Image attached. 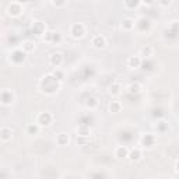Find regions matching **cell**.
<instances>
[{"instance_id": "6da1fadb", "label": "cell", "mask_w": 179, "mask_h": 179, "mask_svg": "<svg viewBox=\"0 0 179 179\" xmlns=\"http://www.w3.org/2000/svg\"><path fill=\"white\" fill-rule=\"evenodd\" d=\"M84 34H85V28L83 24H74L70 28V35L73 38H81V36H84Z\"/></svg>"}, {"instance_id": "7a4b0ae2", "label": "cell", "mask_w": 179, "mask_h": 179, "mask_svg": "<svg viewBox=\"0 0 179 179\" xmlns=\"http://www.w3.org/2000/svg\"><path fill=\"white\" fill-rule=\"evenodd\" d=\"M50 122H52V115H49L48 112H45V113H39V115H38L36 123H38L39 126H49Z\"/></svg>"}, {"instance_id": "3957f363", "label": "cell", "mask_w": 179, "mask_h": 179, "mask_svg": "<svg viewBox=\"0 0 179 179\" xmlns=\"http://www.w3.org/2000/svg\"><path fill=\"white\" fill-rule=\"evenodd\" d=\"M91 44H92V46H94V48H97V49H101V48H103V46L106 45L105 36H102V35H95L94 38H92Z\"/></svg>"}, {"instance_id": "277c9868", "label": "cell", "mask_w": 179, "mask_h": 179, "mask_svg": "<svg viewBox=\"0 0 179 179\" xmlns=\"http://www.w3.org/2000/svg\"><path fill=\"white\" fill-rule=\"evenodd\" d=\"M11 137H13V130L8 127H2V130H0V139L3 141H8Z\"/></svg>"}, {"instance_id": "5b68a950", "label": "cell", "mask_w": 179, "mask_h": 179, "mask_svg": "<svg viewBox=\"0 0 179 179\" xmlns=\"http://www.w3.org/2000/svg\"><path fill=\"white\" fill-rule=\"evenodd\" d=\"M62 62H63V57H62L60 53H53V55L50 56V63H52L53 66L59 67L62 64Z\"/></svg>"}, {"instance_id": "8992f818", "label": "cell", "mask_w": 179, "mask_h": 179, "mask_svg": "<svg viewBox=\"0 0 179 179\" xmlns=\"http://www.w3.org/2000/svg\"><path fill=\"white\" fill-rule=\"evenodd\" d=\"M120 92H122V85H120V84L115 83V84H112V85L109 87V94H111V95H113V97H116V95H119Z\"/></svg>"}, {"instance_id": "52a82bcc", "label": "cell", "mask_w": 179, "mask_h": 179, "mask_svg": "<svg viewBox=\"0 0 179 179\" xmlns=\"http://www.w3.org/2000/svg\"><path fill=\"white\" fill-rule=\"evenodd\" d=\"M115 155H116L119 159L126 158V157H129V151H127V148H126V147H117Z\"/></svg>"}, {"instance_id": "ba28073f", "label": "cell", "mask_w": 179, "mask_h": 179, "mask_svg": "<svg viewBox=\"0 0 179 179\" xmlns=\"http://www.w3.org/2000/svg\"><path fill=\"white\" fill-rule=\"evenodd\" d=\"M140 63H141V59L137 57V56H131V57H129V60H127V64L130 67H139Z\"/></svg>"}, {"instance_id": "9c48e42d", "label": "cell", "mask_w": 179, "mask_h": 179, "mask_svg": "<svg viewBox=\"0 0 179 179\" xmlns=\"http://www.w3.org/2000/svg\"><path fill=\"white\" fill-rule=\"evenodd\" d=\"M56 141H57V144L60 145H64L69 143V136H67L66 133H60L57 137H56Z\"/></svg>"}, {"instance_id": "30bf717a", "label": "cell", "mask_w": 179, "mask_h": 179, "mask_svg": "<svg viewBox=\"0 0 179 179\" xmlns=\"http://www.w3.org/2000/svg\"><path fill=\"white\" fill-rule=\"evenodd\" d=\"M133 27H134V22H133V20H131V18H126V20H123V22H122V28H123V30L130 31Z\"/></svg>"}, {"instance_id": "8fae6325", "label": "cell", "mask_w": 179, "mask_h": 179, "mask_svg": "<svg viewBox=\"0 0 179 179\" xmlns=\"http://www.w3.org/2000/svg\"><path fill=\"white\" fill-rule=\"evenodd\" d=\"M120 103L117 102V101H112L111 102V105H109V111L111 112H113V113H117V112H120Z\"/></svg>"}, {"instance_id": "7c38bea8", "label": "cell", "mask_w": 179, "mask_h": 179, "mask_svg": "<svg viewBox=\"0 0 179 179\" xmlns=\"http://www.w3.org/2000/svg\"><path fill=\"white\" fill-rule=\"evenodd\" d=\"M154 53V49L151 46H145L141 49V56H144V57H150V56H153Z\"/></svg>"}, {"instance_id": "4fadbf2b", "label": "cell", "mask_w": 179, "mask_h": 179, "mask_svg": "<svg viewBox=\"0 0 179 179\" xmlns=\"http://www.w3.org/2000/svg\"><path fill=\"white\" fill-rule=\"evenodd\" d=\"M140 157H141V153H140V150H133L130 154H129V158H130L131 161H139Z\"/></svg>"}, {"instance_id": "5bb4252c", "label": "cell", "mask_w": 179, "mask_h": 179, "mask_svg": "<svg viewBox=\"0 0 179 179\" xmlns=\"http://www.w3.org/2000/svg\"><path fill=\"white\" fill-rule=\"evenodd\" d=\"M22 49H24L25 52H31V50L35 49V44H32V42L27 41V42H24V45H22Z\"/></svg>"}, {"instance_id": "9a60e30c", "label": "cell", "mask_w": 179, "mask_h": 179, "mask_svg": "<svg viewBox=\"0 0 179 179\" xmlns=\"http://www.w3.org/2000/svg\"><path fill=\"white\" fill-rule=\"evenodd\" d=\"M27 130H28V133H31V134H36L39 130V125L38 123H36V125H30L27 127Z\"/></svg>"}, {"instance_id": "2e32d148", "label": "cell", "mask_w": 179, "mask_h": 179, "mask_svg": "<svg viewBox=\"0 0 179 179\" xmlns=\"http://www.w3.org/2000/svg\"><path fill=\"white\" fill-rule=\"evenodd\" d=\"M88 134H90V129H87V127H80V129H78V136L87 137Z\"/></svg>"}, {"instance_id": "e0dca14e", "label": "cell", "mask_w": 179, "mask_h": 179, "mask_svg": "<svg viewBox=\"0 0 179 179\" xmlns=\"http://www.w3.org/2000/svg\"><path fill=\"white\" fill-rule=\"evenodd\" d=\"M53 35H55V34H53V32H50V31H48V32H45L44 41H46L48 44H50V42H52V38H53Z\"/></svg>"}, {"instance_id": "ac0fdd59", "label": "cell", "mask_w": 179, "mask_h": 179, "mask_svg": "<svg viewBox=\"0 0 179 179\" xmlns=\"http://www.w3.org/2000/svg\"><path fill=\"white\" fill-rule=\"evenodd\" d=\"M140 88H141L140 84H131V85L129 87V91H130V92H139Z\"/></svg>"}, {"instance_id": "d6986e66", "label": "cell", "mask_w": 179, "mask_h": 179, "mask_svg": "<svg viewBox=\"0 0 179 179\" xmlns=\"http://www.w3.org/2000/svg\"><path fill=\"white\" fill-rule=\"evenodd\" d=\"M159 6H162V7H168V6H171V3H172V0H158Z\"/></svg>"}, {"instance_id": "ffe728a7", "label": "cell", "mask_w": 179, "mask_h": 179, "mask_svg": "<svg viewBox=\"0 0 179 179\" xmlns=\"http://www.w3.org/2000/svg\"><path fill=\"white\" fill-rule=\"evenodd\" d=\"M143 3H144V4H147V6H150V4H153L154 3V0H141Z\"/></svg>"}, {"instance_id": "44dd1931", "label": "cell", "mask_w": 179, "mask_h": 179, "mask_svg": "<svg viewBox=\"0 0 179 179\" xmlns=\"http://www.w3.org/2000/svg\"><path fill=\"white\" fill-rule=\"evenodd\" d=\"M55 6H63L64 4V0H59V2H56V3H53Z\"/></svg>"}, {"instance_id": "7402d4cb", "label": "cell", "mask_w": 179, "mask_h": 179, "mask_svg": "<svg viewBox=\"0 0 179 179\" xmlns=\"http://www.w3.org/2000/svg\"><path fill=\"white\" fill-rule=\"evenodd\" d=\"M176 171H179V161L176 162Z\"/></svg>"}, {"instance_id": "603a6c76", "label": "cell", "mask_w": 179, "mask_h": 179, "mask_svg": "<svg viewBox=\"0 0 179 179\" xmlns=\"http://www.w3.org/2000/svg\"><path fill=\"white\" fill-rule=\"evenodd\" d=\"M95 2H102V0H95Z\"/></svg>"}]
</instances>
